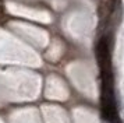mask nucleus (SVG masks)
Masks as SVG:
<instances>
[{
  "mask_svg": "<svg viewBox=\"0 0 124 123\" xmlns=\"http://www.w3.org/2000/svg\"><path fill=\"white\" fill-rule=\"evenodd\" d=\"M96 57H98V63L101 66L102 71H110V49H109V42L106 38L99 39V42L96 45Z\"/></svg>",
  "mask_w": 124,
  "mask_h": 123,
  "instance_id": "1",
  "label": "nucleus"
},
{
  "mask_svg": "<svg viewBox=\"0 0 124 123\" xmlns=\"http://www.w3.org/2000/svg\"><path fill=\"white\" fill-rule=\"evenodd\" d=\"M0 1H1V0H0Z\"/></svg>",
  "mask_w": 124,
  "mask_h": 123,
  "instance_id": "2",
  "label": "nucleus"
}]
</instances>
